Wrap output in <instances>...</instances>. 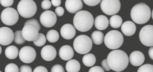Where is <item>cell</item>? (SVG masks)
Segmentation results:
<instances>
[{"label":"cell","mask_w":153,"mask_h":72,"mask_svg":"<svg viewBox=\"0 0 153 72\" xmlns=\"http://www.w3.org/2000/svg\"><path fill=\"white\" fill-rule=\"evenodd\" d=\"M51 72H64L65 69L62 65L60 64H55L53 65L51 69Z\"/></svg>","instance_id":"obj_33"},{"label":"cell","mask_w":153,"mask_h":72,"mask_svg":"<svg viewBox=\"0 0 153 72\" xmlns=\"http://www.w3.org/2000/svg\"><path fill=\"white\" fill-rule=\"evenodd\" d=\"M51 2L49 0H44L42 2L41 6L43 10H47L50 9L51 7Z\"/></svg>","instance_id":"obj_34"},{"label":"cell","mask_w":153,"mask_h":72,"mask_svg":"<svg viewBox=\"0 0 153 72\" xmlns=\"http://www.w3.org/2000/svg\"><path fill=\"white\" fill-rule=\"evenodd\" d=\"M22 32L23 38L27 41H33L37 39L39 36L38 28L33 24H28L24 26Z\"/></svg>","instance_id":"obj_11"},{"label":"cell","mask_w":153,"mask_h":72,"mask_svg":"<svg viewBox=\"0 0 153 72\" xmlns=\"http://www.w3.org/2000/svg\"><path fill=\"white\" fill-rule=\"evenodd\" d=\"M33 71L31 67L27 65H23L19 68L20 72H32Z\"/></svg>","instance_id":"obj_36"},{"label":"cell","mask_w":153,"mask_h":72,"mask_svg":"<svg viewBox=\"0 0 153 72\" xmlns=\"http://www.w3.org/2000/svg\"><path fill=\"white\" fill-rule=\"evenodd\" d=\"M94 22V17L89 12L82 10L76 14L73 19V24L77 30L86 32L90 30Z\"/></svg>","instance_id":"obj_2"},{"label":"cell","mask_w":153,"mask_h":72,"mask_svg":"<svg viewBox=\"0 0 153 72\" xmlns=\"http://www.w3.org/2000/svg\"><path fill=\"white\" fill-rule=\"evenodd\" d=\"M83 2L88 6H94L97 5L102 1L101 0H83Z\"/></svg>","instance_id":"obj_32"},{"label":"cell","mask_w":153,"mask_h":72,"mask_svg":"<svg viewBox=\"0 0 153 72\" xmlns=\"http://www.w3.org/2000/svg\"><path fill=\"white\" fill-rule=\"evenodd\" d=\"M21 30H18L15 32V38L14 42L18 45H22L25 42L26 40L23 38Z\"/></svg>","instance_id":"obj_27"},{"label":"cell","mask_w":153,"mask_h":72,"mask_svg":"<svg viewBox=\"0 0 153 72\" xmlns=\"http://www.w3.org/2000/svg\"><path fill=\"white\" fill-rule=\"evenodd\" d=\"M15 33L10 28L7 27L0 28V44L7 46L14 40Z\"/></svg>","instance_id":"obj_13"},{"label":"cell","mask_w":153,"mask_h":72,"mask_svg":"<svg viewBox=\"0 0 153 72\" xmlns=\"http://www.w3.org/2000/svg\"><path fill=\"white\" fill-rule=\"evenodd\" d=\"M60 33L63 38L71 40L74 38L76 35V28L72 24L67 23L62 27Z\"/></svg>","instance_id":"obj_16"},{"label":"cell","mask_w":153,"mask_h":72,"mask_svg":"<svg viewBox=\"0 0 153 72\" xmlns=\"http://www.w3.org/2000/svg\"><path fill=\"white\" fill-rule=\"evenodd\" d=\"M74 51L72 47L69 45H64L60 49L59 55L62 60L68 61L73 58Z\"/></svg>","instance_id":"obj_18"},{"label":"cell","mask_w":153,"mask_h":72,"mask_svg":"<svg viewBox=\"0 0 153 72\" xmlns=\"http://www.w3.org/2000/svg\"><path fill=\"white\" fill-rule=\"evenodd\" d=\"M88 71H89V72H104V69L102 68L101 67L98 66H94L93 67L91 68Z\"/></svg>","instance_id":"obj_39"},{"label":"cell","mask_w":153,"mask_h":72,"mask_svg":"<svg viewBox=\"0 0 153 72\" xmlns=\"http://www.w3.org/2000/svg\"><path fill=\"white\" fill-rule=\"evenodd\" d=\"M34 72H48L47 68L42 66H39L35 68L33 70Z\"/></svg>","instance_id":"obj_40"},{"label":"cell","mask_w":153,"mask_h":72,"mask_svg":"<svg viewBox=\"0 0 153 72\" xmlns=\"http://www.w3.org/2000/svg\"><path fill=\"white\" fill-rule=\"evenodd\" d=\"M46 38L45 36L42 33H39L38 38L34 40V44L38 47L42 46L46 43Z\"/></svg>","instance_id":"obj_28"},{"label":"cell","mask_w":153,"mask_h":72,"mask_svg":"<svg viewBox=\"0 0 153 72\" xmlns=\"http://www.w3.org/2000/svg\"><path fill=\"white\" fill-rule=\"evenodd\" d=\"M136 25L134 22L130 21H127L123 23L121 26V31L125 36L130 37L136 32Z\"/></svg>","instance_id":"obj_19"},{"label":"cell","mask_w":153,"mask_h":72,"mask_svg":"<svg viewBox=\"0 0 153 72\" xmlns=\"http://www.w3.org/2000/svg\"><path fill=\"white\" fill-rule=\"evenodd\" d=\"M41 24L46 28L53 27L57 22L55 13L51 10H46L41 14L40 18Z\"/></svg>","instance_id":"obj_12"},{"label":"cell","mask_w":153,"mask_h":72,"mask_svg":"<svg viewBox=\"0 0 153 72\" xmlns=\"http://www.w3.org/2000/svg\"><path fill=\"white\" fill-rule=\"evenodd\" d=\"M102 67L104 69V70L106 71H110L111 70V68L109 67L108 65V63H107V58L106 59H104L102 61Z\"/></svg>","instance_id":"obj_38"},{"label":"cell","mask_w":153,"mask_h":72,"mask_svg":"<svg viewBox=\"0 0 153 72\" xmlns=\"http://www.w3.org/2000/svg\"><path fill=\"white\" fill-rule=\"evenodd\" d=\"M107 61L111 69L116 72L123 71L129 64L128 55L121 50L111 51L107 56Z\"/></svg>","instance_id":"obj_1"},{"label":"cell","mask_w":153,"mask_h":72,"mask_svg":"<svg viewBox=\"0 0 153 72\" xmlns=\"http://www.w3.org/2000/svg\"><path fill=\"white\" fill-rule=\"evenodd\" d=\"M137 72H153V65L151 64L142 65L138 69Z\"/></svg>","instance_id":"obj_29"},{"label":"cell","mask_w":153,"mask_h":72,"mask_svg":"<svg viewBox=\"0 0 153 72\" xmlns=\"http://www.w3.org/2000/svg\"><path fill=\"white\" fill-rule=\"evenodd\" d=\"M14 0H1L0 3L4 7H9L12 6L14 3ZM10 8V7H9Z\"/></svg>","instance_id":"obj_35"},{"label":"cell","mask_w":153,"mask_h":72,"mask_svg":"<svg viewBox=\"0 0 153 72\" xmlns=\"http://www.w3.org/2000/svg\"><path fill=\"white\" fill-rule=\"evenodd\" d=\"M51 2L53 6L58 7V6L60 5L62 2L61 0H52Z\"/></svg>","instance_id":"obj_41"},{"label":"cell","mask_w":153,"mask_h":72,"mask_svg":"<svg viewBox=\"0 0 153 72\" xmlns=\"http://www.w3.org/2000/svg\"><path fill=\"white\" fill-rule=\"evenodd\" d=\"M109 22L110 26L112 28H118L122 24L123 20L121 17L119 15H113L110 18Z\"/></svg>","instance_id":"obj_25"},{"label":"cell","mask_w":153,"mask_h":72,"mask_svg":"<svg viewBox=\"0 0 153 72\" xmlns=\"http://www.w3.org/2000/svg\"><path fill=\"white\" fill-rule=\"evenodd\" d=\"M109 24V20L105 15H98L95 19V27L99 30H104L107 28Z\"/></svg>","instance_id":"obj_20"},{"label":"cell","mask_w":153,"mask_h":72,"mask_svg":"<svg viewBox=\"0 0 153 72\" xmlns=\"http://www.w3.org/2000/svg\"><path fill=\"white\" fill-rule=\"evenodd\" d=\"M104 35L99 31H95L91 34V38L93 43L95 45H101L104 40Z\"/></svg>","instance_id":"obj_23"},{"label":"cell","mask_w":153,"mask_h":72,"mask_svg":"<svg viewBox=\"0 0 153 72\" xmlns=\"http://www.w3.org/2000/svg\"><path fill=\"white\" fill-rule=\"evenodd\" d=\"M129 61L131 64L134 66H139L145 61V56L143 53L140 51H134L129 56Z\"/></svg>","instance_id":"obj_17"},{"label":"cell","mask_w":153,"mask_h":72,"mask_svg":"<svg viewBox=\"0 0 153 72\" xmlns=\"http://www.w3.org/2000/svg\"><path fill=\"white\" fill-rule=\"evenodd\" d=\"M1 18L4 24L8 26H12L18 21L19 15L16 9L10 7L6 8L2 11Z\"/></svg>","instance_id":"obj_8"},{"label":"cell","mask_w":153,"mask_h":72,"mask_svg":"<svg viewBox=\"0 0 153 72\" xmlns=\"http://www.w3.org/2000/svg\"><path fill=\"white\" fill-rule=\"evenodd\" d=\"M28 24H33V25H35L37 27L39 31H40L41 29V25H40V23H39L38 21L35 19H31L30 20H27L25 22L24 26L28 25Z\"/></svg>","instance_id":"obj_31"},{"label":"cell","mask_w":153,"mask_h":72,"mask_svg":"<svg viewBox=\"0 0 153 72\" xmlns=\"http://www.w3.org/2000/svg\"><path fill=\"white\" fill-rule=\"evenodd\" d=\"M93 46L92 39L85 35L77 36L74 40L73 47L77 53L81 55L86 54L91 50Z\"/></svg>","instance_id":"obj_4"},{"label":"cell","mask_w":153,"mask_h":72,"mask_svg":"<svg viewBox=\"0 0 153 72\" xmlns=\"http://www.w3.org/2000/svg\"><path fill=\"white\" fill-rule=\"evenodd\" d=\"M55 14L56 15L59 16V17H61L64 14V10L63 7H57L55 10Z\"/></svg>","instance_id":"obj_37"},{"label":"cell","mask_w":153,"mask_h":72,"mask_svg":"<svg viewBox=\"0 0 153 72\" xmlns=\"http://www.w3.org/2000/svg\"><path fill=\"white\" fill-rule=\"evenodd\" d=\"M41 54L44 60L51 61L56 58L57 51L53 46L47 45L42 48L41 50Z\"/></svg>","instance_id":"obj_14"},{"label":"cell","mask_w":153,"mask_h":72,"mask_svg":"<svg viewBox=\"0 0 153 72\" xmlns=\"http://www.w3.org/2000/svg\"><path fill=\"white\" fill-rule=\"evenodd\" d=\"M123 37L120 32L117 30L110 31L106 33L104 38V43L108 48L116 50L123 44Z\"/></svg>","instance_id":"obj_5"},{"label":"cell","mask_w":153,"mask_h":72,"mask_svg":"<svg viewBox=\"0 0 153 72\" xmlns=\"http://www.w3.org/2000/svg\"><path fill=\"white\" fill-rule=\"evenodd\" d=\"M151 15L150 7L144 3L137 4L131 11V20L138 24L146 23L150 19Z\"/></svg>","instance_id":"obj_3"},{"label":"cell","mask_w":153,"mask_h":72,"mask_svg":"<svg viewBox=\"0 0 153 72\" xmlns=\"http://www.w3.org/2000/svg\"><path fill=\"white\" fill-rule=\"evenodd\" d=\"M83 64L87 67H92L96 62L95 56L92 53L85 54L82 58Z\"/></svg>","instance_id":"obj_24"},{"label":"cell","mask_w":153,"mask_h":72,"mask_svg":"<svg viewBox=\"0 0 153 72\" xmlns=\"http://www.w3.org/2000/svg\"><path fill=\"white\" fill-rule=\"evenodd\" d=\"M18 11L22 17L30 18L33 17L37 11V5L33 0H22L19 3Z\"/></svg>","instance_id":"obj_6"},{"label":"cell","mask_w":153,"mask_h":72,"mask_svg":"<svg viewBox=\"0 0 153 72\" xmlns=\"http://www.w3.org/2000/svg\"><path fill=\"white\" fill-rule=\"evenodd\" d=\"M100 7L102 11L105 14L114 15L120 11L121 3L119 0H102Z\"/></svg>","instance_id":"obj_7"},{"label":"cell","mask_w":153,"mask_h":72,"mask_svg":"<svg viewBox=\"0 0 153 72\" xmlns=\"http://www.w3.org/2000/svg\"><path fill=\"white\" fill-rule=\"evenodd\" d=\"M151 15H152V19H153V10H152V14H151Z\"/></svg>","instance_id":"obj_43"},{"label":"cell","mask_w":153,"mask_h":72,"mask_svg":"<svg viewBox=\"0 0 153 72\" xmlns=\"http://www.w3.org/2000/svg\"><path fill=\"white\" fill-rule=\"evenodd\" d=\"M148 54L150 58L153 60V46H151L149 50Z\"/></svg>","instance_id":"obj_42"},{"label":"cell","mask_w":153,"mask_h":72,"mask_svg":"<svg viewBox=\"0 0 153 72\" xmlns=\"http://www.w3.org/2000/svg\"><path fill=\"white\" fill-rule=\"evenodd\" d=\"M66 69L68 72H78L80 70V64L76 59L69 60L66 65Z\"/></svg>","instance_id":"obj_21"},{"label":"cell","mask_w":153,"mask_h":72,"mask_svg":"<svg viewBox=\"0 0 153 72\" xmlns=\"http://www.w3.org/2000/svg\"><path fill=\"white\" fill-rule=\"evenodd\" d=\"M18 49L15 46H10L7 47L5 50V55L9 59H14L19 55Z\"/></svg>","instance_id":"obj_22"},{"label":"cell","mask_w":153,"mask_h":72,"mask_svg":"<svg viewBox=\"0 0 153 72\" xmlns=\"http://www.w3.org/2000/svg\"><path fill=\"white\" fill-rule=\"evenodd\" d=\"M65 7L70 13L76 14L83 8V2L81 0H67Z\"/></svg>","instance_id":"obj_15"},{"label":"cell","mask_w":153,"mask_h":72,"mask_svg":"<svg viewBox=\"0 0 153 72\" xmlns=\"http://www.w3.org/2000/svg\"><path fill=\"white\" fill-rule=\"evenodd\" d=\"M5 71L6 72H18L19 70L18 67L16 64L11 63L6 66Z\"/></svg>","instance_id":"obj_30"},{"label":"cell","mask_w":153,"mask_h":72,"mask_svg":"<svg viewBox=\"0 0 153 72\" xmlns=\"http://www.w3.org/2000/svg\"><path fill=\"white\" fill-rule=\"evenodd\" d=\"M140 42L144 46L151 47L153 46V25H147L140 29L139 32Z\"/></svg>","instance_id":"obj_9"},{"label":"cell","mask_w":153,"mask_h":72,"mask_svg":"<svg viewBox=\"0 0 153 72\" xmlns=\"http://www.w3.org/2000/svg\"><path fill=\"white\" fill-rule=\"evenodd\" d=\"M36 56L35 50L30 46L23 47L19 51V58L21 61L26 64H30L33 62Z\"/></svg>","instance_id":"obj_10"},{"label":"cell","mask_w":153,"mask_h":72,"mask_svg":"<svg viewBox=\"0 0 153 72\" xmlns=\"http://www.w3.org/2000/svg\"><path fill=\"white\" fill-rule=\"evenodd\" d=\"M46 38L49 42L55 43L59 40V35L57 31L55 30H51L47 32Z\"/></svg>","instance_id":"obj_26"}]
</instances>
